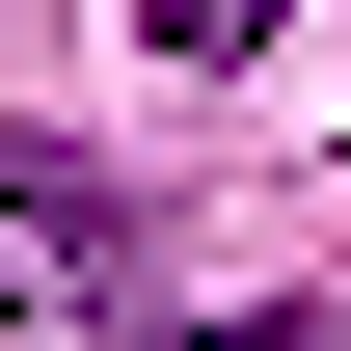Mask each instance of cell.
I'll use <instances>...</instances> for the list:
<instances>
[{"mask_svg": "<svg viewBox=\"0 0 351 351\" xmlns=\"http://www.w3.org/2000/svg\"><path fill=\"white\" fill-rule=\"evenodd\" d=\"M135 54H270V0H135Z\"/></svg>", "mask_w": 351, "mask_h": 351, "instance_id": "1", "label": "cell"}, {"mask_svg": "<svg viewBox=\"0 0 351 351\" xmlns=\"http://www.w3.org/2000/svg\"><path fill=\"white\" fill-rule=\"evenodd\" d=\"M189 351H351V324H189Z\"/></svg>", "mask_w": 351, "mask_h": 351, "instance_id": "2", "label": "cell"}]
</instances>
